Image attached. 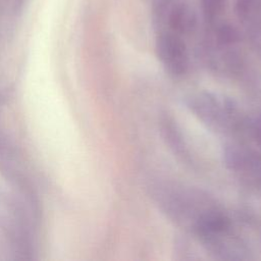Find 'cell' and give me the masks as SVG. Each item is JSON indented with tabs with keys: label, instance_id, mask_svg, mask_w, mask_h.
Segmentation results:
<instances>
[{
	"label": "cell",
	"instance_id": "cell-1",
	"mask_svg": "<svg viewBox=\"0 0 261 261\" xmlns=\"http://www.w3.org/2000/svg\"><path fill=\"white\" fill-rule=\"evenodd\" d=\"M160 197V205L164 212L178 224L194 233L202 222L213 212L219 210L215 203L197 190H171Z\"/></svg>",
	"mask_w": 261,
	"mask_h": 261
},
{
	"label": "cell",
	"instance_id": "cell-2",
	"mask_svg": "<svg viewBox=\"0 0 261 261\" xmlns=\"http://www.w3.org/2000/svg\"><path fill=\"white\" fill-rule=\"evenodd\" d=\"M188 108L207 126L218 132L237 129L242 119L238 108L227 99L207 92L193 93L188 96Z\"/></svg>",
	"mask_w": 261,
	"mask_h": 261
},
{
	"label": "cell",
	"instance_id": "cell-3",
	"mask_svg": "<svg viewBox=\"0 0 261 261\" xmlns=\"http://www.w3.org/2000/svg\"><path fill=\"white\" fill-rule=\"evenodd\" d=\"M156 54L165 71L179 77L187 72L189 56L187 46L181 37L173 32H162L156 38Z\"/></svg>",
	"mask_w": 261,
	"mask_h": 261
},
{
	"label": "cell",
	"instance_id": "cell-4",
	"mask_svg": "<svg viewBox=\"0 0 261 261\" xmlns=\"http://www.w3.org/2000/svg\"><path fill=\"white\" fill-rule=\"evenodd\" d=\"M223 159L226 167L242 179L261 187V153L243 145L230 144L224 148Z\"/></svg>",
	"mask_w": 261,
	"mask_h": 261
},
{
	"label": "cell",
	"instance_id": "cell-5",
	"mask_svg": "<svg viewBox=\"0 0 261 261\" xmlns=\"http://www.w3.org/2000/svg\"><path fill=\"white\" fill-rule=\"evenodd\" d=\"M159 128L164 142L172 153L184 163L191 166L195 164V157L173 117L168 114L162 115L159 119Z\"/></svg>",
	"mask_w": 261,
	"mask_h": 261
},
{
	"label": "cell",
	"instance_id": "cell-6",
	"mask_svg": "<svg viewBox=\"0 0 261 261\" xmlns=\"http://www.w3.org/2000/svg\"><path fill=\"white\" fill-rule=\"evenodd\" d=\"M167 24L170 32L177 35H184L191 32L196 24V17L190 7L182 3H174L168 10Z\"/></svg>",
	"mask_w": 261,
	"mask_h": 261
},
{
	"label": "cell",
	"instance_id": "cell-7",
	"mask_svg": "<svg viewBox=\"0 0 261 261\" xmlns=\"http://www.w3.org/2000/svg\"><path fill=\"white\" fill-rule=\"evenodd\" d=\"M261 8V0H237L234 3V14L242 22L252 20Z\"/></svg>",
	"mask_w": 261,
	"mask_h": 261
},
{
	"label": "cell",
	"instance_id": "cell-8",
	"mask_svg": "<svg viewBox=\"0 0 261 261\" xmlns=\"http://www.w3.org/2000/svg\"><path fill=\"white\" fill-rule=\"evenodd\" d=\"M227 0H201V8L204 19L213 23L225 10Z\"/></svg>",
	"mask_w": 261,
	"mask_h": 261
},
{
	"label": "cell",
	"instance_id": "cell-9",
	"mask_svg": "<svg viewBox=\"0 0 261 261\" xmlns=\"http://www.w3.org/2000/svg\"><path fill=\"white\" fill-rule=\"evenodd\" d=\"M239 37L238 30L230 23H221L215 30V41L222 47L237 43Z\"/></svg>",
	"mask_w": 261,
	"mask_h": 261
},
{
	"label": "cell",
	"instance_id": "cell-10",
	"mask_svg": "<svg viewBox=\"0 0 261 261\" xmlns=\"http://www.w3.org/2000/svg\"><path fill=\"white\" fill-rule=\"evenodd\" d=\"M252 136L256 143L261 147V115L257 116L252 122Z\"/></svg>",
	"mask_w": 261,
	"mask_h": 261
}]
</instances>
